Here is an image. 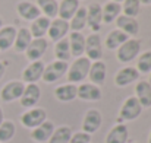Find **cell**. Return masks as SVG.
Masks as SVG:
<instances>
[{"instance_id":"6da1fadb","label":"cell","mask_w":151,"mask_h":143,"mask_svg":"<svg viewBox=\"0 0 151 143\" xmlns=\"http://www.w3.org/2000/svg\"><path fill=\"white\" fill-rule=\"evenodd\" d=\"M90 66H91V61L85 55H81V57L75 58L73 63L68 67V72H66L68 83H73V85L82 83L88 78Z\"/></svg>"},{"instance_id":"7a4b0ae2","label":"cell","mask_w":151,"mask_h":143,"mask_svg":"<svg viewBox=\"0 0 151 143\" xmlns=\"http://www.w3.org/2000/svg\"><path fill=\"white\" fill-rule=\"evenodd\" d=\"M142 112V107L138 102V99L135 96H128L120 110H119V117H117V123H126V121H134L137 120Z\"/></svg>"},{"instance_id":"3957f363","label":"cell","mask_w":151,"mask_h":143,"mask_svg":"<svg viewBox=\"0 0 151 143\" xmlns=\"http://www.w3.org/2000/svg\"><path fill=\"white\" fill-rule=\"evenodd\" d=\"M139 53H141V40L129 38L117 48L116 57H117V61L126 64V63H131L132 60H135L139 55Z\"/></svg>"},{"instance_id":"277c9868","label":"cell","mask_w":151,"mask_h":143,"mask_svg":"<svg viewBox=\"0 0 151 143\" xmlns=\"http://www.w3.org/2000/svg\"><path fill=\"white\" fill-rule=\"evenodd\" d=\"M46 120H47V111L40 107L29 108L25 112H22V115H21V124L29 130H34L35 127L43 124Z\"/></svg>"},{"instance_id":"5b68a950","label":"cell","mask_w":151,"mask_h":143,"mask_svg":"<svg viewBox=\"0 0 151 143\" xmlns=\"http://www.w3.org/2000/svg\"><path fill=\"white\" fill-rule=\"evenodd\" d=\"M68 61H59V60H53L50 64H46L44 67V72H43V76L41 79L46 82V83H54L57 80H60L66 72H68Z\"/></svg>"},{"instance_id":"8992f818","label":"cell","mask_w":151,"mask_h":143,"mask_svg":"<svg viewBox=\"0 0 151 143\" xmlns=\"http://www.w3.org/2000/svg\"><path fill=\"white\" fill-rule=\"evenodd\" d=\"M84 54L90 61H99L103 58V46H101V37L99 34L93 32L88 37H85Z\"/></svg>"},{"instance_id":"52a82bcc","label":"cell","mask_w":151,"mask_h":143,"mask_svg":"<svg viewBox=\"0 0 151 143\" xmlns=\"http://www.w3.org/2000/svg\"><path fill=\"white\" fill-rule=\"evenodd\" d=\"M25 89V83L22 80H9L7 83L3 85V88L0 89V99L3 102H13V101H18L22 92Z\"/></svg>"},{"instance_id":"ba28073f","label":"cell","mask_w":151,"mask_h":143,"mask_svg":"<svg viewBox=\"0 0 151 143\" xmlns=\"http://www.w3.org/2000/svg\"><path fill=\"white\" fill-rule=\"evenodd\" d=\"M101 124H103V115L99 110L91 108L85 112L84 118H82V132L88 133V134H94L100 130Z\"/></svg>"},{"instance_id":"9c48e42d","label":"cell","mask_w":151,"mask_h":143,"mask_svg":"<svg viewBox=\"0 0 151 143\" xmlns=\"http://www.w3.org/2000/svg\"><path fill=\"white\" fill-rule=\"evenodd\" d=\"M41 98V89L37 83H27L25 85V89L22 92V96L19 98V102L24 108L29 110V108H34L37 107L38 101Z\"/></svg>"},{"instance_id":"30bf717a","label":"cell","mask_w":151,"mask_h":143,"mask_svg":"<svg viewBox=\"0 0 151 143\" xmlns=\"http://www.w3.org/2000/svg\"><path fill=\"white\" fill-rule=\"evenodd\" d=\"M70 32L69 29V22L68 21H63L60 18H56V19H51L50 21V26H49V31H47V37L49 40L53 43H57L63 38H66V35Z\"/></svg>"},{"instance_id":"8fae6325","label":"cell","mask_w":151,"mask_h":143,"mask_svg":"<svg viewBox=\"0 0 151 143\" xmlns=\"http://www.w3.org/2000/svg\"><path fill=\"white\" fill-rule=\"evenodd\" d=\"M76 98H79L81 101H87V102H97L103 98L100 86H96L90 82H82L78 85V92Z\"/></svg>"},{"instance_id":"7c38bea8","label":"cell","mask_w":151,"mask_h":143,"mask_svg":"<svg viewBox=\"0 0 151 143\" xmlns=\"http://www.w3.org/2000/svg\"><path fill=\"white\" fill-rule=\"evenodd\" d=\"M46 64L38 60V61H29V64L22 70V82L24 83H37L44 72Z\"/></svg>"},{"instance_id":"4fadbf2b","label":"cell","mask_w":151,"mask_h":143,"mask_svg":"<svg viewBox=\"0 0 151 143\" xmlns=\"http://www.w3.org/2000/svg\"><path fill=\"white\" fill-rule=\"evenodd\" d=\"M49 47V41L46 38H32L31 44L25 50V57L29 61H38L46 54Z\"/></svg>"},{"instance_id":"5bb4252c","label":"cell","mask_w":151,"mask_h":143,"mask_svg":"<svg viewBox=\"0 0 151 143\" xmlns=\"http://www.w3.org/2000/svg\"><path fill=\"white\" fill-rule=\"evenodd\" d=\"M138 78H139V73H138V70L135 67L125 66V67H122V69L117 70V73L114 76V83L119 88H125V86L137 82Z\"/></svg>"},{"instance_id":"9a60e30c","label":"cell","mask_w":151,"mask_h":143,"mask_svg":"<svg viewBox=\"0 0 151 143\" xmlns=\"http://www.w3.org/2000/svg\"><path fill=\"white\" fill-rule=\"evenodd\" d=\"M16 13L22 19H25L28 22H32L34 19H37L38 16H41V12H40L38 6L35 3L29 1V0H21V1H18L16 3Z\"/></svg>"},{"instance_id":"2e32d148","label":"cell","mask_w":151,"mask_h":143,"mask_svg":"<svg viewBox=\"0 0 151 143\" xmlns=\"http://www.w3.org/2000/svg\"><path fill=\"white\" fill-rule=\"evenodd\" d=\"M106 76H107V66H106V63L103 60L91 61L90 72H88L90 83H93L96 86H103L104 82H106Z\"/></svg>"},{"instance_id":"e0dca14e","label":"cell","mask_w":151,"mask_h":143,"mask_svg":"<svg viewBox=\"0 0 151 143\" xmlns=\"http://www.w3.org/2000/svg\"><path fill=\"white\" fill-rule=\"evenodd\" d=\"M129 129L125 123H116L106 134V143H128Z\"/></svg>"},{"instance_id":"ac0fdd59","label":"cell","mask_w":151,"mask_h":143,"mask_svg":"<svg viewBox=\"0 0 151 143\" xmlns=\"http://www.w3.org/2000/svg\"><path fill=\"white\" fill-rule=\"evenodd\" d=\"M101 25H103L101 4H99V3H91L87 7V26L97 34L101 29Z\"/></svg>"},{"instance_id":"d6986e66","label":"cell","mask_w":151,"mask_h":143,"mask_svg":"<svg viewBox=\"0 0 151 143\" xmlns=\"http://www.w3.org/2000/svg\"><path fill=\"white\" fill-rule=\"evenodd\" d=\"M114 22H116L117 29H120V31H122L123 34H126L129 38L138 35V32H139V23H138V21H137L135 18H129V16H125V15H119Z\"/></svg>"},{"instance_id":"ffe728a7","label":"cell","mask_w":151,"mask_h":143,"mask_svg":"<svg viewBox=\"0 0 151 143\" xmlns=\"http://www.w3.org/2000/svg\"><path fill=\"white\" fill-rule=\"evenodd\" d=\"M54 123H51L50 120H46L43 124H40L38 127H35L34 130H31V139L35 143H44L49 142L53 132H54Z\"/></svg>"},{"instance_id":"44dd1931","label":"cell","mask_w":151,"mask_h":143,"mask_svg":"<svg viewBox=\"0 0 151 143\" xmlns=\"http://www.w3.org/2000/svg\"><path fill=\"white\" fill-rule=\"evenodd\" d=\"M69 41V48H70V55L78 58L81 55H84L85 51V37L82 32H69L68 37Z\"/></svg>"},{"instance_id":"7402d4cb","label":"cell","mask_w":151,"mask_h":143,"mask_svg":"<svg viewBox=\"0 0 151 143\" xmlns=\"http://www.w3.org/2000/svg\"><path fill=\"white\" fill-rule=\"evenodd\" d=\"M76 92H78V85L63 83L54 88V98L60 102H70L76 99Z\"/></svg>"},{"instance_id":"603a6c76","label":"cell","mask_w":151,"mask_h":143,"mask_svg":"<svg viewBox=\"0 0 151 143\" xmlns=\"http://www.w3.org/2000/svg\"><path fill=\"white\" fill-rule=\"evenodd\" d=\"M135 98L141 104L142 108L151 107V86L147 80H139L135 85Z\"/></svg>"},{"instance_id":"cb8c5ba5","label":"cell","mask_w":151,"mask_h":143,"mask_svg":"<svg viewBox=\"0 0 151 143\" xmlns=\"http://www.w3.org/2000/svg\"><path fill=\"white\" fill-rule=\"evenodd\" d=\"M79 0H60L59 1V12H57V18L63 19V21H70L72 16L76 13V10L79 9Z\"/></svg>"},{"instance_id":"d4e9b609","label":"cell","mask_w":151,"mask_h":143,"mask_svg":"<svg viewBox=\"0 0 151 143\" xmlns=\"http://www.w3.org/2000/svg\"><path fill=\"white\" fill-rule=\"evenodd\" d=\"M122 12V6L116 1L109 0L107 3H104L101 6V18H103V23H111L113 21L117 19V16Z\"/></svg>"},{"instance_id":"484cf974","label":"cell","mask_w":151,"mask_h":143,"mask_svg":"<svg viewBox=\"0 0 151 143\" xmlns=\"http://www.w3.org/2000/svg\"><path fill=\"white\" fill-rule=\"evenodd\" d=\"M32 41V35L29 32V29L27 26H22L19 29H16V37H15V43H13V50L16 53H25V50Z\"/></svg>"},{"instance_id":"4316f807","label":"cell","mask_w":151,"mask_h":143,"mask_svg":"<svg viewBox=\"0 0 151 143\" xmlns=\"http://www.w3.org/2000/svg\"><path fill=\"white\" fill-rule=\"evenodd\" d=\"M49 26H50V19L41 15L31 22V28H28V29H29L32 38H44L47 35Z\"/></svg>"},{"instance_id":"83f0119b","label":"cell","mask_w":151,"mask_h":143,"mask_svg":"<svg viewBox=\"0 0 151 143\" xmlns=\"http://www.w3.org/2000/svg\"><path fill=\"white\" fill-rule=\"evenodd\" d=\"M16 37V28L12 25H3L0 29V51H7L13 47Z\"/></svg>"},{"instance_id":"f1b7e54d","label":"cell","mask_w":151,"mask_h":143,"mask_svg":"<svg viewBox=\"0 0 151 143\" xmlns=\"http://www.w3.org/2000/svg\"><path fill=\"white\" fill-rule=\"evenodd\" d=\"M85 26H87V7L79 6L76 13L69 21V29L70 32H81Z\"/></svg>"},{"instance_id":"f546056e","label":"cell","mask_w":151,"mask_h":143,"mask_svg":"<svg viewBox=\"0 0 151 143\" xmlns=\"http://www.w3.org/2000/svg\"><path fill=\"white\" fill-rule=\"evenodd\" d=\"M126 40H129V37L126 34H123L120 29H113L107 34V37L104 40V46L107 50H117Z\"/></svg>"},{"instance_id":"4dcf8cb0","label":"cell","mask_w":151,"mask_h":143,"mask_svg":"<svg viewBox=\"0 0 151 143\" xmlns=\"http://www.w3.org/2000/svg\"><path fill=\"white\" fill-rule=\"evenodd\" d=\"M35 4L38 6L43 16L49 18L50 21L57 18V12H59V1L57 0H37Z\"/></svg>"},{"instance_id":"1f68e13d","label":"cell","mask_w":151,"mask_h":143,"mask_svg":"<svg viewBox=\"0 0 151 143\" xmlns=\"http://www.w3.org/2000/svg\"><path fill=\"white\" fill-rule=\"evenodd\" d=\"M72 133L73 132L69 126H59L54 129V132H53V134L47 143H69Z\"/></svg>"},{"instance_id":"d6a6232c","label":"cell","mask_w":151,"mask_h":143,"mask_svg":"<svg viewBox=\"0 0 151 143\" xmlns=\"http://www.w3.org/2000/svg\"><path fill=\"white\" fill-rule=\"evenodd\" d=\"M54 57L59 61H69L70 55V48H69V41L68 38H63L54 44Z\"/></svg>"},{"instance_id":"836d02e7","label":"cell","mask_w":151,"mask_h":143,"mask_svg":"<svg viewBox=\"0 0 151 143\" xmlns=\"http://www.w3.org/2000/svg\"><path fill=\"white\" fill-rule=\"evenodd\" d=\"M138 73L141 75H148L151 73V50H147L144 53H139L137 57V67Z\"/></svg>"},{"instance_id":"e575fe53","label":"cell","mask_w":151,"mask_h":143,"mask_svg":"<svg viewBox=\"0 0 151 143\" xmlns=\"http://www.w3.org/2000/svg\"><path fill=\"white\" fill-rule=\"evenodd\" d=\"M16 133V126L12 120H4L0 124V143H7L13 139Z\"/></svg>"},{"instance_id":"d590c367","label":"cell","mask_w":151,"mask_h":143,"mask_svg":"<svg viewBox=\"0 0 151 143\" xmlns=\"http://www.w3.org/2000/svg\"><path fill=\"white\" fill-rule=\"evenodd\" d=\"M122 12L125 16L129 18H137L141 12V3L139 0H125L122 4Z\"/></svg>"},{"instance_id":"8d00e7d4","label":"cell","mask_w":151,"mask_h":143,"mask_svg":"<svg viewBox=\"0 0 151 143\" xmlns=\"http://www.w3.org/2000/svg\"><path fill=\"white\" fill-rule=\"evenodd\" d=\"M93 140V136L88 134V133H84L82 130L78 132V133H72V137L69 143H91Z\"/></svg>"},{"instance_id":"74e56055","label":"cell","mask_w":151,"mask_h":143,"mask_svg":"<svg viewBox=\"0 0 151 143\" xmlns=\"http://www.w3.org/2000/svg\"><path fill=\"white\" fill-rule=\"evenodd\" d=\"M6 66H7L6 61H0V80L3 79V76H4V73H6Z\"/></svg>"},{"instance_id":"f35d334b","label":"cell","mask_w":151,"mask_h":143,"mask_svg":"<svg viewBox=\"0 0 151 143\" xmlns=\"http://www.w3.org/2000/svg\"><path fill=\"white\" fill-rule=\"evenodd\" d=\"M4 121V114H3V110H1V107H0V124Z\"/></svg>"},{"instance_id":"ab89813d","label":"cell","mask_w":151,"mask_h":143,"mask_svg":"<svg viewBox=\"0 0 151 143\" xmlns=\"http://www.w3.org/2000/svg\"><path fill=\"white\" fill-rule=\"evenodd\" d=\"M141 4H151V0H139Z\"/></svg>"},{"instance_id":"60d3db41","label":"cell","mask_w":151,"mask_h":143,"mask_svg":"<svg viewBox=\"0 0 151 143\" xmlns=\"http://www.w3.org/2000/svg\"><path fill=\"white\" fill-rule=\"evenodd\" d=\"M111 1H116V3H119V4H120V3H123L125 0H111Z\"/></svg>"},{"instance_id":"b9f144b4","label":"cell","mask_w":151,"mask_h":143,"mask_svg":"<svg viewBox=\"0 0 151 143\" xmlns=\"http://www.w3.org/2000/svg\"><path fill=\"white\" fill-rule=\"evenodd\" d=\"M1 26H3V19L0 18V29H1Z\"/></svg>"},{"instance_id":"7bdbcfd3","label":"cell","mask_w":151,"mask_h":143,"mask_svg":"<svg viewBox=\"0 0 151 143\" xmlns=\"http://www.w3.org/2000/svg\"><path fill=\"white\" fill-rule=\"evenodd\" d=\"M148 143H151V132H150V134H148Z\"/></svg>"},{"instance_id":"ee69618b","label":"cell","mask_w":151,"mask_h":143,"mask_svg":"<svg viewBox=\"0 0 151 143\" xmlns=\"http://www.w3.org/2000/svg\"><path fill=\"white\" fill-rule=\"evenodd\" d=\"M147 82H148V83H150V86H151V73H150V79H148V80H147Z\"/></svg>"},{"instance_id":"f6af8a7d","label":"cell","mask_w":151,"mask_h":143,"mask_svg":"<svg viewBox=\"0 0 151 143\" xmlns=\"http://www.w3.org/2000/svg\"><path fill=\"white\" fill-rule=\"evenodd\" d=\"M128 143H138V142H134V140H132V142H128Z\"/></svg>"}]
</instances>
